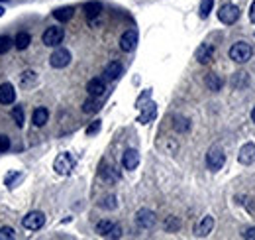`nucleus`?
<instances>
[{"label":"nucleus","mask_w":255,"mask_h":240,"mask_svg":"<svg viewBox=\"0 0 255 240\" xmlns=\"http://www.w3.org/2000/svg\"><path fill=\"white\" fill-rule=\"evenodd\" d=\"M252 55H254V47L246 41H238L230 47V59L236 63H246L252 59Z\"/></svg>","instance_id":"obj_1"},{"label":"nucleus","mask_w":255,"mask_h":240,"mask_svg":"<svg viewBox=\"0 0 255 240\" xmlns=\"http://www.w3.org/2000/svg\"><path fill=\"white\" fill-rule=\"evenodd\" d=\"M224 164H226V154H224V150L218 148V146L210 148L208 154H206V166H208L212 171H218V170L224 168Z\"/></svg>","instance_id":"obj_2"},{"label":"nucleus","mask_w":255,"mask_h":240,"mask_svg":"<svg viewBox=\"0 0 255 240\" xmlns=\"http://www.w3.org/2000/svg\"><path fill=\"white\" fill-rule=\"evenodd\" d=\"M63 37H65V30L59 28V26H51V28H47V30L43 32L41 41H43L47 47H57V45L63 41Z\"/></svg>","instance_id":"obj_3"},{"label":"nucleus","mask_w":255,"mask_h":240,"mask_svg":"<svg viewBox=\"0 0 255 240\" xmlns=\"http://www.w3.org/2000/svg\"><path fill=\"white\" fill-rule=\"evenodd\" d=\"M238 18H240V8L236 6V4H232V2H228V4H224V6H220V10H218V20L222 22V24H234V22H238Z\"/></svg>","instance_id":"obj_4"},{"label":"nucleus","mask_w":255,"mask_h":240,"mask_svg":"<svg viewBox=\"0 0 255 240\" xmlns=\"http://www.w3.org/2000/svg\"><path fill=\"white\" fill-rule=\"evenodd\" d=\"M75 168V160L71 154H59L53 162V170L59 173V175H69L71 170Z\"/></svg>","instance_id":"obj_5"},{"label":"nucleus","mask_w":255,"mask_h":240,"mask_svg":"<svg viewBox=\"0 0 255 240\" xmlns=\"http://www.w3.org/2000/svg\"><path fill=\"white\" fill-rule=\"evenodd\" d=\"M45 225V215L41 211H32L22 219V227L28 231H39Z\"/></svg>","instance_id":"obj_6"},{"label":"nucleus","mask_w":255,"mask_h":240,"mask_svg":"<svg viewBox=\"0 0 255 240\" xmlns=\"http://www.w3.org/2000/svg\"><path fill=\"white\" fill-rule=\"evenodd\" d=\"M49 63H51V67H55V69H63V67H67V65L71 63V51H69V49H65V47H57V49L51 53Z\"/></svg>","instance_id":"obj_7"},{"label":"nucleus","mask_w":255,"mask_h":240,"mask_svg":"<svg viewBox=\"0 0 255 240\" xmlns=\"http://www.w3.org/2000/svg\"><path fill=\"white\" fill-rule=\"evenodd\" d=\"M155 213L153 211H149V209H139L137 211V215H135V223H137V227H141V229H151V227H155Z\"/></svg>","instance_id":"obj_8"},{"label":"nucleus","mask_w":255,"mask_h":240,"mask_svg":"<svg viewBox=\"0 0 255 240\" xmlns=\"http://www.w3.org/2000/svg\"><path fill=\"white\" fill-rule=\"evenodd\" d=\"M135 45H137V32L135 30H126L122 34V37H120V49L129 53V51L135 49Z\"/></svg>","instance_id":"obj_9"},{"label":"nucleus","mask_w":255,"mask_h":240,"mask_svg":"<svg viewBox=\"0 0 255 240\" xmlns=\"http://www.w3.org/2000/svg\"><path fill=\"white\" fill-rule=\"evenodd\" d=\"M238 160H240V164H244V166H252V164H255V144H252V142L244 144L242 150H240Z\"/></svg>","instance_id":"obj_10"},{"label":"nucleus","mask_w":255,"mask_h":240,"mask_svg":"<svg viewBox=\"0 0 255 240\" xmlns=\"http://www.w3.org/2000/svg\"><path fill=\"white\" fill-rule=\"evenodd\" d=\"M212 57H214V45L212 43H200V47L196 49V61L206 65V63L212 61Z\"/></svg>","instance_id":"obj_11"},{"label":"nucleus","mask_w":255,"mask_h":240,"mask_svg":"<svg viewBox=\"0 0 255 240\" xmlns=\"http://www.w3.org/2000/svg\"><path fill=\"white\" fill-rule=\"evenodd\" d=\"M212 229H214V217L206 215V217H202V221L194 227V235H196V237H208V235L212 233Z\"/></svg>","instance_id":"obj_12"},{"label":"nucleus","mask_w":255,"mask_h":240,"mask_svg":"<svg viewBox=\"0 0 255 240\" xmlns=\"http://www.w3.org/2000/svg\"><path fill=\"white\" fill-rule=\"evenodd\" d=\"M16 101V91L12 83H2L0 85V104H12Z\"/></svg>","instance_id":"obj_13"},{"label":"nucleus","mask_w":255,"mask_h":240,"mask_svg":"<svg viewBox=\"0 0 255 240\" xmlns=\"http://www.w3.org/2000/svg\"><path fill=\"white\" fill-rule=\"evenodd\" d=\"M87 91H89V95L91 97H102L104 93H106V85H104V81L102 79H91L89 83H87Z\"/></svg>","instance_id":"obj_14"},{"label":"nucleus","mask_w":255,"mask_h":240,"mask_svg":"<svg viewBox=\"0 0 255 240\" xmlns=\"http://www.w3.org/2000/svg\"><path fill=\"white\" fill-rule=\"evenodd\" d=\"M141 108V114H139V122L141 124H147V122H151L155 116H157V106H155V103H147L145 106H139Z\"/></svg>","instance_id":"obj_15"},{"label":"nucleus","mask_w":255,"mask_h":240,"mask_svg":"<svg viewBox=\"0 0 255 240\" xmlns=\"http://www.w3.org/2000/svg\"><path fill=\"white\" fill-rule=\"evenodd\" d=\"M100 12H102V4L100 2H87L85 4V14H87L91 24H96V18L100 16Z\"/></svg>","instance_id":"obj_16"},{"label":"nucleus","mask_w":255,"mask_h":240,"mask_svg":"<svg viewBox=\"0 0 255 240\" xmlns=\"http://www.w3.org/2000/svg\"><path fill=\"white\" fill-rule=\"evenodd\" d=\"M137 164H139V154H137L135 150H126V154H124V158H122V166L131 171V170L137 168Z\"/></svg>","instance_id":"obj_17"},{"label":"nucleus","mask_w":255,"mask_h":240,"mask_svg":"<svg viewBox=\"0 0 255 240\" xmlns=\"http://www.w3.org/2000/svg\"><path fill=\"white\" fill-rule=\"evenodd\" d=\"M122 65L118 63V61H112V63H108L106 67H104V77L108 79V81H116L120 75H122Z\"/></svg>","instance_id":"obj_18"},{"label":"nucleus","mask_w":255,"mask_h":240,"mask_svg":"<svg viewBox=\"0 0 255 240\" xmlns=\"http://www.w3.org/2000/svg\"><path fill=\"white\" fill-rule=\"evenodd\" d=\"M47 120H49V110H47V108L39 106V108H35V110H33V116H32L33 126L41 128V126H45V122H47Z\"/></svg>","instance_id":"obj_19"},{"label":"nucleus","mask_w":255,"mask_h":240,"mask_svg":"<svg viewBox=\"0 0 255 240\" xmlns=\"http://www.w3.org/2000/svg\"><path fill=\"white\" fill-rule=\"evenodd\" d=\"M35 83H37V73H35V71L28 69V71H24V73H22V77H20V85H22V89H32Z\"/></svg>","instance_id":"obj_20"},{"label":"nucleus","mask_w":255,"mask_h":240,"mask_svg":"<svg viewBox=\"0 0 255 240\" xmlns=\"http://www.w3.org/2000/svg\"><path fill=\"white\" fill-rule=\"evenodd\" d=\"M73 14H75V8H71V6H65V8H57V10L53 12L55 20H59V22H69V20L73 18Z\"/></svg>","instance_id":"obj_21"},{"label":"nucleus","mask_w":255,"mask_h":240,"mask_svg":"<svg viewBox=\"0 0 255 240\" xmlns=\"http://www.w3.org/2000/svg\"><path fill=\"white\" fill-rule=\"evenodd\" d=\"M206 87H208L210 91H220V89L224 87V81H222L216 73H210V75H206Z\"/></svg>","instance_id":"obj_22"},{"label":"nucleus","mask_w":255,"mask_h":240,"mask_svg":"<svg viewBox=\"0 0 255 240\" xmlns=\"http://www.w3.org/2000/svg\"><path fill=\"white\" fill-rule=\"evenodd\" d=\"M83 110H85L87 114L98 112V110H100V101H98V97H91L89 101H85V103H83Z\"/></svg>","instance_id":"obj_23"},{"label":"nucleus","mask_w":255,"mask_h":240,"mask_svg":"<svg viewBox=\"0 0 255 240\" xmlns=\"http://www.w3.org/2000/svg\"><path fill=\"white\" fill-rule=\"evenodd\" d=\"M30 41H32V35H30L28 32H20V34L16 35V39H14V45H16L18 49H26V47L30 45Z\"/></svg>","instance_id":"obj_24"},{"label":"nucleus","mask_w":255,"mask_h":240,"mask_svg":"<svg viewBox=\"0 0 255 240\" xmlns=\"http://www.w3.org/2000/svg\"><path fill=\"white\" fill-rule=\"evenodd\" d=\"M100 175H102V179H106V181H118V179H120L118 171H116L114 168H110V166H102Z\"/></svg>","instance_id":"obj_25"},{"label":"nucleus","mask_w":255,"mask_h":240,"mask_svg":"<svg viewBox=\"0 0 255 240\" xmlns=\"http://www.w3.org/2000/svg\"><path fill=\"white\" fill-rule=\"evenodd\" d=\"M22 179H24L22 171H10V173L6 175V179H4V183H6L10 189H14V187H16V183H18V181H22Z\"/></svg>","instance_id":"obj_26"},{"label":"nucleus","mask_w":255,"mask_h":240,"mask_svg":"<svg viewBox=\"0 0 255 240\" xmlns=\"http://www.w3.org/2000/svg\"><path fill=\"white\" fill-rule=\"evenodd\" d=\"M112 229H114V223H112V221H100V223L96 225V233H98L100 237H108Z\"/></svg>","instance_id":"obj_27"},{"label":"nucleus","mask_w":255,"mask_h":240,"mask_svg":"<svg viewBox=\"0 0 255 240\" xmlns=\"http://www.w3.org/2000/svg\"><path fill=\"white\" fill-rule=\"evenodd\" d=\"M212 6H214V0H200V12H198V14H200V18H202V20L210 16Z\"/></svg>","instance_id":"obj_28"},{"label":"nucleus","mask_w":255,"mask_h":240,"mask_svg":"<svg viewBox=\"0 0 255 240\" xmlns=\"http://www.w3.org/2000/svg\"><path fill=\"white\" fill-rule=\"evenodd\" d=\"M12 118H14V122H16V126H24V108L22 106H14L12 108Z\"/></svg>","instance_id":"obj_29"},{"label":"nucleus","mask_w":255,"mask_h":240,"mask_svg":"<svg viewBox=\"0 0 255 240\" xmlns=\"http://www.w3.org/2000/svg\"><path fill=\"white\" fill-rule=\"evenodd\" d=\"M179 229H181V221H179V219L169 217V219L165 221V231H167V233H177Z\"/></svg>","instance_id":"obj_30"},{"label":"nucleus","mask_w":255,"mask_h":240,"mask_svg":"<svg viewBox=\"0 0 255 240\" xmlns=\"http://www.w3.org/2000/svg\"><path fill=\"white\" fill-rule=\"evenodd\" d=\"M100 207H102V209L112 211V209H116V207H118V201H116V197H114V195H108V197H104V199L100 201Z\"/></svg>","instance_id":"obj_31"},{"label":"nucleus","mask_w":255,"mask_h":240,"mask_svg":"<svg viewBox=\"0 0 255 240\" xmlns=\"http://www.w3.org/2000/svg\"><path fill=\"white\" fill-rule=\"evenodd\" d=\"M14 45L10 35H0V55H4L6 51H10V47Z\"/></svg>","instance_id":"obj_32"},{"label":"nucleus","mask_w":255,"mask_h":240,"mask_svg":"<svg viewBox=\"0 0 255 240\" xmlns=\"http://www.w3.org/2000/svg\"><path fill=\"white\" fill-rule=\"evenodd\" d=\"M189 118H183V116H177L175 118V128L179 130V132H187L189 130Z\"/></svg>","instance_id":"obj_33"},{"label":"nucleus","mask_w":255,"mask_h":240,"mask_svg":"<svg viewBox=\"0 0 255 240\" xmlns=\"http://www.w3.org/2000/svg\"><path fill=\"white\" fill-rule=\"evenodd\" d=\"M100 126H102V122H100V120H95V122H93L89 128H87V134H89V136H95V134H98V132H100Z\"/></svg>","instance_id":"obj_34"},{"label":"nucleus","mask_w":255,"mask_h":240,"mask_svg":"<svg viewBox=\"0 0 255 240\" xmlns=\"http://www.w3.org/2000/svg\"><path fill=\"white\" fill-rule=\"evenodd\" d=\"M10 240L14 239V229H10V227H2L0 229V240Z\"/></svg>","instance_id":"obj_35"},{"label":"nucleus","mask_w":255,"mask_h":240,"mask_svg":"<svg viewBox=\"0 0 255 240\" xmlns=\"http://www.w3.org/2000/svg\"><path fill=\"white\" fill-rule=\"evenodd\" d=\"M8 148H10V138L4 136V134H0V152H6Z\"/></svg>","instance_id":"obj_36"},{"label":"nucleus","mask_w":255,"mask_h":240,"mask_svg":"<svg viewBox=\"0 0 255 240\" xmlns=\"http://www.w3.org/2000/svg\"><path fill=\"white\" fill-rule=\"evenodd\" d=\"M108 237H110V239H120V237H122V227H120V225H114V229L110 231Z\"/></svg>","instance_id":"obj_37"},{"label":"nucleus","mask_w":255,"mask_h":240,"mask_svg":"<svg viewBox=\"0 0 255 240\" xmlns=\"http://www.w3.org/2000/svg\"><path fill=\"white\" fill-rule=\"evenodd\" d=\"M244 239H248V240H255V227H254V229H248V231L244 233Z\"/></svg>","instance_id":"obj_38"},{"label":"nucleus","mask_w":255,"mask_h":240,"mask_svg":"<svg viewBox=\"0 0 255 240\" xmlns=\"http://www.w3.org/2000/svg\"><path fill=\"white\" fill-rule=\"evenodd\" d=\"M250 20L255 24V0L252 2V8H250Z\"/></svg>","instance_id":"obj_39"},{"label":"nucleus","mask_w":255,"mask_h":240,"mask_svg":"<svg viewBox=\"0 0 255 240\" xmlns=\"http://www.w3.org/2000/svg\"><path fill=\"white\" fill-rule=\"evenodd\" d=\"M252 120H254V122H255V108H254V110H252Z\"/></svg>","instance_id":"obj_40"},{"label":"nucleus","mask_w":255,"mask_h":240,"mask_svg":"<svg viewBox=\"0 0 255 240\" xmlns=\"http://www.w3.org/2000/svg\"><path fill=\"white\" fill-rule=\"evenodd\" d=\"M2 14H4V8H2V6H0V16H2Z\"/></svg>","instance_id":"obj_41"},{"label":"nucleus","mask_w":255,"mask_h":240,"mask_svg":"<svg viewBox=\"0 0 255 240\" xmlns=\"http://www.w3.org/2000/svg\"><path fill=\"white\" fill-rule=\"evenodd\" d=\"M0 2H4V0H0Z\"/></svg>","instance_id":"obj_42"}]
</instances>
